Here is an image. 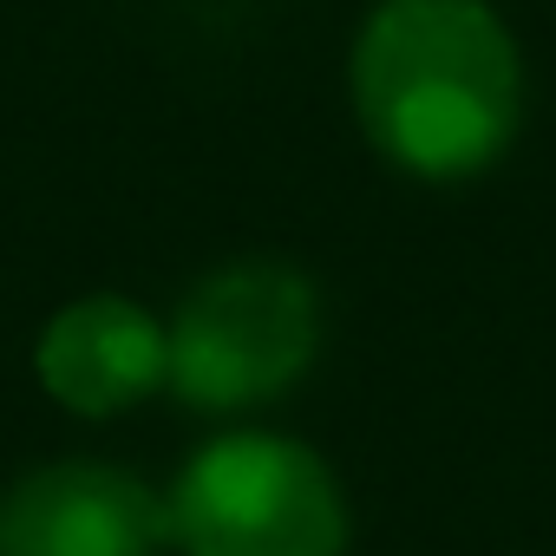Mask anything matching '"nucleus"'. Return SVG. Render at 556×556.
<instances>
[{"label":"nucleus","mask_w":556,"mask_h":556,"mask_svg":"<svg viewBox=\"0 0 556 556\" xmlns=\"http://www.w3.org/2000/svg\"><path fill=\"white\" fill-rule=\"evenodd\" d=\"M164 387L197 413H242L289 393L321 348L315 282L289 262H229L184 295L164 328Z\"/></svg>","instance_id":"obj_3"},{"label":"nucleus","mask_w":556,"mask_h":556,"mask_svg":"<svg viewBox=\"0 0 556 556\" xmlns=\"http://www.w3.org/2000/svg\"><path fill=\"white\" fill-rule=\"evenodd\" d=\"M170 374V341L131 295H79L34 341V380L79 419H112L151 400Z\"/></svg>","instance_id":"obj_5"},{"label":"nucleus","mask_w":556,"mask_h":556,"mask_svg":"<svg viewBox=\"0 0 556 556\" xmlns=\"http://www.w3.org/2000/svg\"><path fill=\"white\" fill-rule=\"evenodd\" d=\"M348 92L367 144L426 184L491 170L523 118V60L484 0H380L367 14Z\"/></svg>","instance_id":"obj_1"},{"label":"nucleus","mask_w":556,"mask_h":556,"mask_svg":"<svg viewBox=\"0 0 556 556\" xmlns=\"http://www.w3.org/2000/svg\"><path fill=\"white\" fill-rule=\"evenodd\" d=\"M164 497L125 465H34L0 491V556H157Z\"/></svg>","instance_id":"obj_4"},{"label":"nucleus","mask_w":556,"mask_h":556,"mask_svg":"<svg viewBox=\"0 0 556 556\" xmlns=\"http://www.w3.org/2000/svg\"><path fill=\"white\" fill-rule=\"evenodd\" d=\"M184 556H341L348 504L321 452L282 432H223L164 491Z\"/></svg>","instance_id":"obj_2"}]
</instances>
